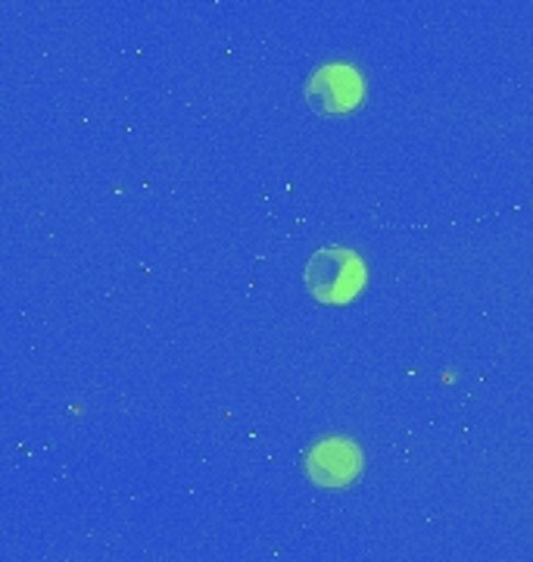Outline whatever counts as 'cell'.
I'll return each instance as SVG.
<instances>
[{"mask_svg": "<svg viewBox=\"0 0 533 562\" xmlns=\"http://www.w3.org/2000/svg\"><path fill=\"white\" fill-rule=\"evenodd\" d=\"M306 288L318 303H350L365 288V262L347 247H325L306 266Z\"/></svg>", "mask_w": 533, "mask_h": 562, "instance_id": "1", "label": "cell"}, {"mask_svg": "<svg viewBox=\"0 0 533 562\" xmlns=\"http://www.w3.org/2000/svg\"><path fill=\"white\" fill-rule=\"evenodd\" d=\"M365 98L362 76L353 66H321L313 81L306 85V101L313 110L334 116V113H350Z\"/></svg>", "mask_w": 533, "mask_h": 562, "instance_id": "2", "label": "cell"}, {"mask_svg": "<svg viewBox=\"0 0 533 562\" xmlns=\"http://www.w3.org/2000/svg\"><path fill=\"white\" fill-rule=\"evenodd\" d=\"M362 469V457L350 441H325L309 453V475L318 484L340 487L350 484Z\"/></svg>", "mask_w": 533, "mask_h": 562, "instance_id": "3", "label": "cell"}]
</instances>
